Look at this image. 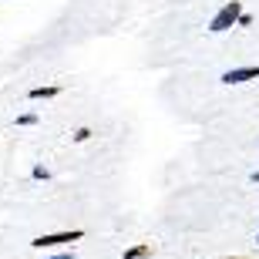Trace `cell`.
Listing matches in <instances>:
<instances>
[{"instance_id": "cell-1", "label": "cell", "mask_w": 259, "mask_h": 259, "mask_svg": "<svg viewBox=\"0 0 259 259\" xmlns=\"http://www.w3.org/2000/svg\"><path fill=\"white\" fill-rule=\"evenodd\" d=\"M239 17H242V0H226V4L212 14L209 30L212 34H226V30H232L236 24H239Z\"/></svg>"}, {"instance_id": "cell-8", "label": "cell", "mask_w": 259, "mask_h": 259, "mask_svg": "<svg viewBox=\"0 0 259 259\" xmlns=\"http://www.w3.org/2000/svg\"><path fill=\"white\" fill-rule=\"evenodd\" d=\"M91 135H95V132H91V128H88V125H81V128H74V135H71V138H74L77 145H84L88 138H91Z\"/></svg>"}, {"instance_id": "cell-6", "label": "cell", "mask_w": 259, "mask_h": 259, "mask_svg": "<svg viewBox=\"0 0 259 259\" xmlns=\"http://www.w3.org/2000/svg\"><path fill=\"white\" fill-rule=\"evenodd\" d=\"M40 118L37 111H24V115H17V128H30V125H37Z\"/></svg>"}, {"instance_id": "cell-10", "label": "cell", "mask_w": 259, "mask_h": 259, "mask_svg": "<svg viewBox=\"0 0 259 259\" xmlns=\"http://www.w3.org/2000/svg\"><path fill=\"white\" fill-rule=\"evenodd\" d=\"M48 259H74V252L67 249V252H54V256H48Z\"/></svg>"}, {"instance_id": "cell-4", "label": "cell", "mask_w": 259, "mask_h": 259, "mask_svg": "<svg viewBox=\"0 0 259 259\" xmlns=\"http://www.w3.org/2000/svg\"><path fill=\"white\" fill-rule=\"evenodd\" d=\"M61 91H64L61 84H37V88H30V91H27V98H30V101H51V98H58Z\"/></svg>"}, {"instance_id": "cell-11", "label": "cell", "mask_w": 259, "mask_h": 259, "mask_svg": "<svg viewBox=\"0 0 259 259\" xmlns=\"http://www.w3.org/2000/svg\"><path fill=\"white\" fill-rule=\"evenodd\" d=\"M249 182H252V185H259V168H256V172L249 175Z\"/></svg>"}, {"instance_id": "cell-12", "label": "cell", "mask_w": 259, "mask_h": 259, "mask_svg": "<svg viewBox=\"0 0 259 259\" xmlns=\"http://www.w3.org/2000/svg\"><path fill=\"white\" fill-rule=\"evenodd\" d=\"M215 259H246V256H215Z\"/></svg>"}, {"instance_id": "cell-9", "label": "cell", "mask_w": 259, "mask_h": 259, "mask_svg": "<svg viewBox=\"0 0 259 259\" xmlns=\"http://www.w3.org/2000/svg\"><path fill=\"white\" fill-rule=\"evenodd\" d=\"M236 27H252V14H246V10H242V17H239V24H236Z\"/></svg>"}, {"instance_id": "cell-3", "label": "cell", "mask_w": 259, "mask_h": 259, "mask_svg": "<svg viewBox=\"0 0 259 259\" xmlns=\"http://www.w3.org/2000/svg\"><path fill=\"white\" fill-rule=\"evenodd\" d=\"M222 84H246V81H259V64H242V67H229L219 77Z\"/></svg>"}, {"instance_id": "cell-7", "label": "cell", "mask_w": 259, "mask_h": 259, "mask_svg": "<svg viewBox=\"0 0 259 259\" xmlns=\"http://www.w3.org/2000/svg\"><path fill=\"white\" fill-rule=\"evenodd\" d=\"M30 179H34V182H48L51 168H48V165H34V168H30Z\"/></svg>"}, {"instance_id": "cell-5", "label": "cell", "mask_w": 259, "mask_h": 259, "mask_svg": "<svg viewBox=\"0 0 259 259\" xmlns=\"http://www.w3.org/2000/svg\"><path fill=\"white\" fill-rule=\"evenodd\" d=\"M148 256H152V242H135L121 252V259H148Z\"/></svg>"}, {"instance_id": "cell-13", "label": "cell", "mask_w": 259, "mask_h": 259, "mask_svg": "<svg viewBox=\"0 0 259 259\" xmlns=\"http://www.w3.org/2000/svg\"><path fill=\"white\" fill-rule=\"evenodd\" d=\"M256 242H259V236H256Z\"/></svg>"}, {"instance_id": "cell-2", "label": "cell", "mask_w": 259, "mask_h": 259, "mask_svg": "<svg viewBox=\"0 0 259 259\" xmlns=\"http://www.w3.org/2000/svg\"><path fill=\"white\" fill-rule=\"evenodd\" d=\"M81 239H84V229H64V232H44V236H34L30 246H34V249H54V246L81 242Z\"/></svg>"}]
</instances>
